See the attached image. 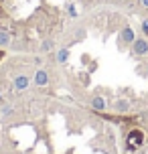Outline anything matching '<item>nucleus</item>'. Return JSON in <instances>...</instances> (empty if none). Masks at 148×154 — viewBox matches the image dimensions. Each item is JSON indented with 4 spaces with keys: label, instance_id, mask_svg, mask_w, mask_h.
Masks as SVG:
<instances>
[{
    "label": "nucleus",
    "instance_id": "obj_15",
    "mask_svg": "<svg viewBox=\"0 0 148 154\" xmlns=\"http://www.w3.org/2000/svg\"><path fill=\"white\" fill-rule=\"evenodd\" d=\"M4 55H6V53H4V49H0V61L4 59Z\"/></svg>",
    "mask_w": 148,
    "mask_h": 154
},
{
    "label": "nucleus",
    "instance_id": "obj_14",
    "mask_svg": "<svg viewBox=\"0 0 148 154\" xmlns=\"http://www.w3.org/2000/svg\"><path fill=\"white\" fill-rule=\"evenodd\" d=\"M140 4H142V8H148V0H140Z\"/></svg>",
    "mask_w": 148,
    "mask_h": 154
},
{
    "label": "nucleus",
    "instance_id": "obj_12",
    "mask_svg": "<svg viewBox=\"0 0 148 154\" xmlns=\"http://www.w3.org/2000/svg\"><path fill=\"white\" fill-rule=\"evenodd\" d=\"M10 114H12V108L4 103V108H2V114H0V116H10Z\"/></svg>",
    "mask_w": 148,
    "mask_h": 154
},
{
    "label": "nucleus",
    "instance_id": "obj_10",
    "mask_svg": "<svg viewBox=\"0 0 148 154\" xmlns=\"http://www.w3.org/2000/svg\"><path fill=\"white\" fill-rule=\"evenodd\" d=\"M53 49H55V41L53 38H45V41L41 43V51H43V53H51Z\"/></svg>",
    "mask_w": 148,
    "mask_h": 154
},
{
    "label": "nucleus",
    "instance_id": "obj_6",
    "mask_svg": "<svg viewBox=\"0 0 148 154\" xmlns=\"http://www.w3.org/2000/svg\"><path fill=\"white\" fill-rule=\"evenodd\" d=\"M114 112H116V114H128V112H130V101L126 100V97H120V100H116L114 101Z\"/></svg>",
    "mask_w": 148,
    "mask_h": 154
},
{
    "label": "nucleus",
    "instance_id": "obj_2",
    "mask_svg": "<svg viewBox=\"0 0 148 154\" xmlns=\"http://www.w3.org/2000/svg\"><path fill=\"white\" fill-rule=\"evenodd\" d=\"M136 41V32H134L132 26H124L122 31H120V35H118V47L124 51V49H128V47H132V43Z\"/></svg>",
    "mask_w": 148,
    "mask_h": 154
},
{
    "label": "nucleus",
    "instance_id": "obj_5",
    "mask_svg": "<svg viewBox=\"0 0 148 154\" xmlns=\"http://www.w3.org/2000/svg\"><path fill=\"white\" fill-rule=\"evenodd\" d=\"M32 83L39 85V87H45L49 83V73L47 69H37L35 71V75H32Z\"/></svg>",
    "mask_w": 148,
    "mask_h": 154
},
{
    "label": "nucleus",
    "instance_id": "obj_13",
    "mask_svg": "<svg viewBox=\"0 0 148 154\" xmlns=\"http://www.w3.org/2000/svg\"><path fill=\"white\" fill-rule=\"evenodd\" d=\"M142 35L148 38V20H142Z\"/></svg>",
    "mask_w": 148,
    "mask_h": 154
},
{
    "label": "nucleus",
    "instance_id": "obj_4",
    "mask_svg": "<svg viewBox=\"0 0 148 154\" xmlns=\"http://www.w3.org/2000/svg\"><path fill=\"white\" fill-rule=\"evenodd\" d=\"M29 85H31V77L24 75V73H16L12 77V87H14V91H26L29 89Z\"/></svg>",
    "mask_w": 148,
    "mask_h": 154
},
{
    "label": "nucleus",
    "instance_id": "obj_11",
    "mask_svg": "<svg viewBox=\"0 0 148 154\" xmlns=\"http://www.w3.org/2000/svg\"><path fill=\"white\" fill-rule=\"evenodd\" d=\"M67 12H69V16H73V18H75V16H77V10H75V6H73V4H67Z\"/></svg>",
    "mask_w": 148,
    "mask_h": 154
},
{
    "label": "nucleus",
    "instance_id": "obj_17",
    "mask_svg": "<svg viewBox=\"0 0 148 154\" xmlns=\"http://www.w3.org/2000/svg\"><path fill=\"white\" fill-rule=\"evenodd\" d=\"M144 69H146V73H148V63H146V67H144Z\"/></svg>",
    "mask_w": 148,
    "mask_h": 154
},
{
    "label": "nucleus",
    "instance_id": "obj_8",
    "mask_svg": "<svg viewBox=\"0 0 148 154\" xmlns=\"http://www.w3.org/2000/svg\"><path fill=\"white\" fill-rule=\"evenodd\" d=\"M12 45V35L6 29H0V49H6Z\"/></svg>",
    "mask_w": 148,
    "mask_h": 154
},
{
    "label": "nucleus",
    "instance_id": "obj_9",
    "mask_svg": "<svg viewBox=\"0 0 148 154\" xmlns=\"http://www.w3.org/2000/svg\"><path fill=\"white\" fill-rule=\"evenodd\" d=\"M69 57H71V51L67 49V47H63V49L57 51V61L61 63V65H65V63L69 61Z\"/></svg>",
    "mask_w": 148,
    "mask_h": 154
},
{
    "label": "nucleus",
    "instance_id": "obj_7",
    "mask_svg": "<svg viewBox=\"0 0 148 154\" xmlns=\"http://www.w3.org/2000/svg\"><path fill=\"white\" fill-rule=\"evenodd\" d=\"M89 106H91L95 112H106V108H108V103H106V100H103L101 95H94L91 101H89Z\"/></svg>",
    "mask_w": 148,
    "mask_h": 154
},
{
    "label": "nucleus",
    "instance_id": "obj_1",
    "mask_svg": "<svg viewBox=\"0 0 148 154\" xmlns=\"http://www.w3.org/2000/svg\"><path fill=\"white\" fill-rule=\"evenodd\" d=\"M130 55L134 59H142L148 55V38L146 37H136V41L130 47Z\"/></svg>",
    "mask_w": 148,
    "mask_h": 154
},
{
    "label": "nucleus",
    "instance_id": "obj_16",
    "mask_svg": "<svg viewBox=\"0 0 148 154\" xmlns=\"http://www.w3.org/2000/svg\"><path fill=\"white\" fill-rule=\"evenodd\" d=\"M0 103H2V89H0Z\"/></svg>",
    "mask_w": 148,
    "mask_h": 154
},
{
    "label": "nucleus",
    "instance_id": "obj_18",
    "mask_svg": "<svg viewBox=\"0 0 148 154\" xmlns=\"http://www.w3.org/2000/svg\"><path fill=\"white\" fill-rule=\"evenodd\" d=\"M0 118H2V116H0Z\"/></svg>",
    "mask_w": 148,
    "mask_h": 154
},
{
    "label": "nucleus",
    "instance_id": "obj_3",
    "mask_svg": "<svg viewBox=\"0 0 148 154\" xmlns=\"http://www.w3.org/2000/svg\"><path fill=\"white\" fill-rule=\"evenodd\" d=\"M144 144V132L142 130H130L128 132V148L130 150H136V148H140Z\"/></svg>",
    "mask_w": 148,
    "mask_h": 154
}]
</instances>
